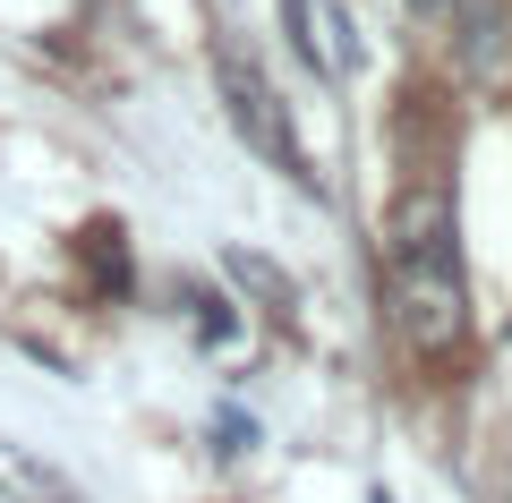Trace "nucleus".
Instances as JSON below:
<instances>
[{"label":"nucleus","mask_w":512,"mask_h":503,"mask_svg":"<svg viewBox=\"0 0 512 503\" xmlns=\"http://www.w3.org/2000/svg\"><path fill=\"white\" fill-rule=\"evenodd\" d=\"M393 324L419 359H453L470 342V282H461V239H453V188L444 171L402 188L393 205Z\"/></svg>","instance_id":"obj_1"},{"label":"nucleus","mask_w":512,"mask_h":503,"mask_svg":"<svg viewBox=\"0 0 512 503\" xmlns=\"http://www.w3.org/2000/svg\"><path fill=\"white\" fill-rule=\"evenodd\" d=\"M214 94H222V111H231V128L248 137V154H265L282 180H299L308 197L325 188L316 162H308V145H299V128H291V111H282V94H274V77H265V60H256L231 26L214 35Z\"/></svg>","instance_id":"obj_2"},{"label":"nucleus","mask_w":512,"mask_h":503,"mask_svg":"<svg viewBox=\"0 0 512 503\" xmlns=\"http://www.w3.org/2000/svg\"><path fill=\"white\" fill-rule=\"evenodd\" d=\"M444 26H453L461 69H470V77H495V69H504V52H512V9H504V0H453Z\"/></svg>","instance_id":"obj_3"},{"label":"nucleus","mask_w":512,"mask_h":503,"mask_svg":"<svg viewBox=\"0 0 512 503\" xmlns=\"http://www.w3.org/2000/svg\"><path fill=\"white\" fill-rule=\"evenodd\" d=\"M0 495L9 503H77V486L60 478L43 452H26V444H0Z\"/></svg>","instance_id":"obj_4"},{"label":"nucleus","mask_w":512,"mask_h":503,"mask_svg":"<svg viewBox=\"0 0 512 503\" xmlns=\"http://www.w3.org/2000/svg\"><path fill=\"white\" fill-rule=\"evenodd\" d=\"M222 273H231V282L248 290L265 316H291V307H299V282L274 265V256H256V248H222Z\"/></svg>","instance_id":"obj_5"},{"label":"nucleus","mask_w":512,"mask_h":503,"mask_svg":"<svg viewBox=\"0 0 512 503\" xmlns=\"http://www.w3.org/2000/svg\"><path fill=\"white\" fill-rule=\"evenodd\" d=\"M77 256L94 265V282H103V290H128V248H120V222H111V214L77 231Z\"/></svg>","instance_id":"obj_6"},{"label":"nucleus","mask_w":512,"mask_h":503,"mask_svg":"<svg viewBox=\"0 0 512 503\" xmlns=\"http://www.w3.org/2000/svg\"><path fill=\"white\" fill-rule=\"evenodd\" d=\"M282 43L316 69V0H282Z\"/></svg>","instance_id":"obj_7"},{"label":"nucleus","mask_w":512,"mask_h":503,"mask_svg":"<svg viewBox=\"0 0 512 503\" xmlns=\"http://www.w3.org/2000/svg\"><path fill=\"white\" fill-rule=\"evenodd\" d=\"M197 342H214V350L239 342V307L231 299H197Z\"/></svg>","instance_id":"obj_8"},{"label":"nucleus","mask_w":512,"mask_h":503,"mask_svg":"<svg viewBox=\"0 0 512 503\" xmlns=\"http://www.w3.org/2000/svg\"><path fill=\"white\" fill-rule=\"evenodd\" d=\"M402 9H410L419 26H444V9H453V0H402Z\"/></svg>","instance_id":"obj_9"}]
</instances>
